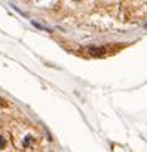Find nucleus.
Instances as JSON below:
<instances>
[{
  "instance_id": "nucleus-1",
  "label": "nucleus",
  "mask_w": 147,
  "mask_h": 152,
  "mask_svg": "<svg viewBox=\"0 0 147 152\" xmlns=\"http://www.w3.org/2000/svg\"><path fill=\"white\" fill-rule=\"evenodd\" d=\"M89 52H94V55H104L106 49L104 48H89Z\"/></svg>"
},
{
  "instance_id": "nucleus-2",
  "label": "nucleus",
  "mask_w": 147,
  "mask_h": 152,
  "mask_svg": "<svg viewBox=\"0 0 147 152\" xmlns=\"http://www.w3.org/2000/svg\"><path fill=\"white\" fill-rule=\"evenodd\" d=\"M5 146H6V140H5L3 136H0V151L5 149Z\"/></svg>"
},
{
  "instance_id": "nucleus-3",
  "label": "nucleus",
  "mask_w": 147,
  "mask_h": 152,
  "mask_svg": "<svg viewBox=\"0 0 147 152\" xmlns=\"http://www.w3.org/2000/svg\"><path fill=\"white\" fill-rule=\"evenodd\" d=\"M31 140H33V137H31V136H27V137H25V140H24V146L30 145V143H31Z\"/></svg>"
}]
</instances>
